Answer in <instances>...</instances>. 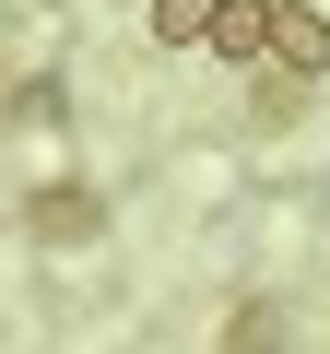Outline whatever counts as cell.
I'll return each mask as SVG.
<instances>
[{"label": "cell", "instance_id": "3957f363", "mask_svg": "<svg viewBox=\"0 0 330 354\" xmlns=\"http://www.w3.org/2000/svg\"><path fill=\"white\" fill-rule=\"evenodd\" d=\"M95 225H106V201H95V189H48V201H36V236H48V248H83Z\"/></svg>", "mask_w": 330, "mask_h": 354}, {"label": "cell", "instance_id": "7a4b0ae2", "mask_svg": "<svg viewBox=\"0 0 330 354\" xmlns=\"http://www.w3.org/2000/svg\"><path fill=\"white\" fill-rule=\"evenodd\" d=\"M271 71H283V83H318V71H330V12H318V0H283V36H271Z\"/></svg>", "mask_w": 330, "mask_h": 354}, {"label": "cell", "instance_id": "277c9868", "mask_svg": "<svg viewBox=\"0 0 330 354\" xmlns=\"http://www.w3.org/2000/svg\"><path fill=\"white\" fill-rule=\"evenodd\" d=\"M224 0H153V48H213Z\"/></svg>", "mask_w": 330, "mask_h": 354}, {"label": "cell", "instance_id": "6da1fadb", "mask_svg": "<svg viewBox=\"0 0 330 354\" xmlns=\"http://www.w3.org/2000/svg\"><path fill=\"white\" fill-rule=\"evenodd\" d=\"M271 36H283V0H224L213 59H236V71H271Z\"/></svg>", "mask_w": 330, "mask_h": 354}, {"label": "cell", "instance_id": "5b68a950", "mask_svg": "<svg viewBox=\"0 0 330 354\" xmlns=\"http://www.w3.org/2000/svg\"><path fill=\"white\" fill-rule=\"evenodd\" d=\"M271 330H283V319H271V307H260V295H248V307H236V342H224V354H283V342H271Z\"/></svg>", "mask_w": 330, "mask_h": 354}]
</instances>
